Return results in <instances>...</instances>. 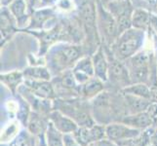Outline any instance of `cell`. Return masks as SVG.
Here are the masks:
<instances>
[{
  "label": "cell",
  "instance_id": "1",
  "mask_svg": "<svg viewBox=\"0 0 157 146\" xmlns=\"http://www.w3.org/2000/svg\"><path fill=\"white\" fill-rule=\"evenodd\" d=\"M55 107L56 110L72 119L79 127H92L96 124L95 119L91 115L90 107L85 100L74 99H58L55 102Z\"/></svg>",
  "mask_w": 157,
  "mask_h": 146
},
{
  "label": "cell",
  "instance_id": "2",
  "mask_svg": "<svg viewBox=\"0 0 157 146\" xmlns=\"http://www.w3.org/2000/svg\"><path fill=\"white\" fill-rule=\"evenodd\" d=\"M81 56V49L78 46H57L49 55L50 66L53 69L63 70L78 61Z\"/></svg>",
  "mask_w": 157,
  "mask_h": 146
},
{
  "label": "cell",
  "instance_id": "3",
  "mask_svg": "<svg viewBox=\"0 0 157 146\" xmlns=\"http://www.w3.org/2000/svg\"><path fill=\"white\" fill-rule=\"evenodd\" d=\"M144 42V32L137 29H128L124 31L116 43L117 56L127 58L136 54Z\"/></svg>",
  "mask_w": 157,
  "mask_h": 146
},
{
  "label": "cell",
  "instance_id": "4",
  "mask_svg": "<svg viewBox=\"0 0 157 146\" xmlns=\"http://www.w3.org/2000/svg\"><path fill=\"white\" fill-rule=\"evenodd\" d=\"M142 133L140 129H134L122 122H112L105 126V137L118 145L139 138Z\"/></svg>",
  "mask_w": 157,
  "mask_h": 146
},
{
  "label": "cell",
  "instance_id": "5",
  "mask_svg": "<svg viewBox=\"0 0 157 146\" xmlns=\"http://www.w3.org/2000/svg\"><path fill=\"white\" fill-rule=\"evenodd\" d=\"M72 134L81 146H89L105 138V126L95 124L92 127H78Z\"/></svg>",
  "mask_w": 157,
  "mask_h": 146
},
{
  "label": "cell",
  "instance_id": "6",
  "mask_svg": "<svg viewBox=\"0 0 157 146\" xmlns=\"http://www.w3.org/2000/svg\"><path fill=\"white\" fill-rule=\"evenodd\" d=\"M52 84L54 88L56 87V94H67L68 97L72 96L70 94H73L74 95H79L80 85H77V81L71 71H67L59 77H56Z\"/></svg>",
  "mask_w": 157,
  "mask_h": 146
},
{
  "label": "cell",
  "instance_id": "7",
  "mask_svg": "<svg viewBox=\"0 0 157 146\" xmlns=\"http://www.w3.org/2000/svg\"><path fill=\"white\" fill-rule=\"evenodd\" d=\"M25 86L32 94L43 99H53L57 94L52 83L47 80H25Z\"/></svg>",
  "mask_w": 157,
  "mask_h": 146
},
{
  "label": "cell",
  "instance_id": "8",
  "mask_svg": "<svg viewBox=\"0 0 157 146\" xmlns=\"http://www.w3.org/2000/svg\"><path fill=\"white\" fill-rule=\"evenodd\" d=\"M49 121L53 124L55 128L59 131L62 133H72L77 129L79 127L72 119H70L68 116L64 115L59 110H52L49 114Z\"/></svg>",
  "mask_w": 157,
  "mask_h": 146
},
{
  "label": "cell",
  "instance_id": "9",
  "mask_svg": "<svg viewBox=\"0 0 157 146\" xmlns=\"http://www.w3.org/2000/svg\"><path fill=\"white\" fill-rule=\"evenodd\" d=\"M73 75L79 85H82L93 78L95 75V69L93 62L89 58H84L76 62L73 68Z\"/></svg>",
  "mask_w": 157,
  "mask_h": 146
},
{
  "label": "cell",
  "instance_id": "10",
  "mask_svg": "<svg viewBox=\"0 0 157 146\" xmlns=\"http://www.w3.org/2000/svg\"><path fill=\"white\" fill-rule=\"evenodd\" d=\"M126 125L132 127L134 129H140V131H145L153 126V123L151 121L150 117L147 113V111L138 113V114H129L124 117L120 121Z\"/></svg>",
  "mask_w": 157,
  "mask_h": 146
},
{
  "label": "cell",
  "instance_id": "11",
  "mask_svg": "<svg viewBox=\"0 0 157 146\" xmlns=\"http://www.w3.org/2000/svg\"><path fill=\"white\" fill-rule=\"evenodd\" d=\"M123 97H124V99H125L128 115L138 114V113L147 111L148 106L151 103V101L147 99L140 97L137 95H133L123 94Z\"/></svg>",
  "mask_w": 157,
  "mask_h": 146
},
{
  "label": "cell",
  "instance_id": "12",
  "mask_svg": "<svg viewBox=\"0 0 157 146\" xmlns=\"http://www.w3.org/2000/svg\"><path fill=\"white\" fill-rule=\"evenodd\" d=\"M21 132V123L19 119H12L1 129L0 140L1 144H8L12 142Z\"/></svg>",
  "mask_w": 157,
  "mask_h": 146
},
{
  "label": "cell",
  "instance_id": "13",
  "mask_svg": "<svg viewBox=\"0 0 157 146\" xmlns=\"http://www.w3.org/2000/svg\"><path fill=\"white\" fill-rule=\"evenodd\" d=\"M102 90H104L102 81L99 78H91L86 83L80 85L79 95H82L85 99H95L101 93Z\"/></svg>",
  "mask_w": 157,
  "mask_h": 146
},
{
  "label": "cell",
  "instance_id": "14",
  "mask_svg": "<svg viewBox=\"0 0 157 146\" xmlns=\"http://www.w3.org/2000/svg\"><path fill=\"white\" fill-rule=\"evenodd\" d=\"M48 125H49V121L46 122L42 116L34 112L29 114L28 123H26V129L34 137H38L40 134L45 133Z\"/></svg>",
  "mask_w": 157,
  "mask_h": 146
},
{
  "label": "cell",
  "instance_id": "15",
  "mask_svg": "<svg viewBox=\"0 0 157 146\" xmlns=\"http://www.w3.org/2000/svg\"><path fill=\"white\" fill-rule=\"evenodd\" d=\"M95 76L101 79L102 82H105L108 79V64L104 54L101 50L96 54L93 59Z\"/></svg>",
  "mask_w": 157,
  "mask_h": 146
},
{
  "label": "cell",
  "instance_id": "16",
  "mask_svg": "<svg viewBox=\"0 0 157 146\" xmlns=\"http://www.w3.org/2000/svg\"><path fill=\"white\" fill-rule=\"evenodd\" d=\"M45 138L48 146H64L63 133L58 131L50 121L45 132Z\"/></svg>",
  "mask_w": 157,
  "mask_h": 146
},
{
  "label": "cell",
  "instance_id": "17",
  "mask_svg": "<svg viewBox=\"0 0 157 146\" xmlns=\"http://www.w3.org/2000/svg\"><path fill=\"white\" fill-rule=\"evenodd\" d=\"M122 94L137 95V96L144 97V99L150 100L151 91L148 86H147L144 83H137V84H132L125 87L122 90Z\"/></svg>",
  "mask_w": 157,
  "mask_h": 146
},
{
  "label": "cell",
  "instance_id": "18",
  "mask_svg": "<svg viewBox=\"0 0 157 146\" xmlns=\"http://www.w3.org/2000/svg\"><path fill=\"white\" fill-rule=\"evenodd\" d=\"M24 77L25 80H47L49 81L51 74L47 68L41 66H34L26 68L24 71Z\"/></svg>",
  "mask_w": 157,
  "mask_h": 146
},
{
  "label": "cell",
  "instance_id": "19",
  "mask_svg": "<svg viewBox=\"0 0 157 146\" xmlns=\"http://www.w3.org/2000/svg\"><path fill=\"white\" fill-rule=\"evenodd\" d=\"M36 137L31 134L28 129H21L19 136L12 142L1 144V146H36Z\"/></svg>",
  "mask_w": 157,
  "mask_h": 146
},
{
  "label": "cell",
  "instance_id": "20",
  "mask_svg": "<svg viewBox=\"0 0 157 146\" xmlns=\"http://www.w3.org/2000/svg\"><path fill=\"white\" fill-rule=\"evenodd\" d=\"M24 78V74L21 72H11L8 74H3L1 75V81L7 85V87L15 93L16 89H17L20 84L21 83Z\"/></svg>",
  "mask_w": 157,
  "mask_h": 146
},
{
  "label": "cell",
  "instance_id": "21",
  "mask_svg": "<svg viewBox=\"0 0 157 146\" xmlns=\"http://www.w3.org/2000/svg\"><path fill=\"white\" fill-rule=\"evenodd\" d=\"M139 146H157V129L151 128L145 129L140 134V142Z\"/></svg>",
  "mask_w": 157,
  "mask_h": 146
},
{
  "label": "cell",
  "instance_id": "22",
  "mask_svg": "<svg viewBox=\"0 0 157 146\" xmlns=\"http://www.w3.org/2000/svg\"><path fill=\"white\" fill-rule=\"evenodd\" d=\"M149 21V14L144 10H137L133 14V25L136 28H144Z\"/></svg>",
  "mask_w": 157,
  "mask_h": 146
},
{
  "label": "cell",
  "instance_id": "23",
  "mask_svg": "<svg viewBox=\"0 0 157 146\" xmlns=\"http://www.w3.org/2000/svg\"><path fill=\"white\" fill-rule=\"evenodd\" d=\"M10 9L17 18L21 19V17H24L25 10V5L24 0H15V1H13V3L11 4Z\"/></svg>",
  "mask_w": 157,
  "mask_h": 146
},
{
  "label": "cell",
  "instance_id": "24",
  "mask_svg": "<svg viewBox=\"0 0 157 146\" xmlns=\"http://www.w3.org/2000/svg\"><path fill=\"white\" fill-rule=\"evenodd\" d=\"M147 113L148 114V116L150 117L151 121H152V123H153V125L157 126V103L151 102L150 105L147 108Z\"/></svg>",
  "mask_w": 157,
  "mask_h": 146
},
{
  "label": "cell",
  "instance_id": "25",
  "mask_svg": "<svg viewBox=\"0 0 157 146\" xmlns=\"http://www.w3.org/2000/svg\"><path fill=\"white\" fill-rule=\"evenodd\" d=\"M63 142H64V146H81L77 142V140L75 139L72 133L63 134Z\"/></svg>",
  "mask_w": 157,
  "mask_h": 146
},
{
  "label": "cell",
  "instance_id": "26",
  "mask_svg": "<svg viewBox=\"0 0 157 146\" xmlns=\"http://www.w3.org/2000/svg\"><path fill=\"white\" fill-rule=\"evenodd\" d=\"M6 109L10 112V113H17L18 114V112L20 111V106H19V103L17 101H15V100H9L7 101V103H6Z\"/></svg>",
  "mask_w": 157,
  "mask_h": 146
},
{
  "label": "cell",
  "instance_id": "27",
  "mask_svg": "<svg viewBox=\"0 0 157 146\" xmlns=\"http://www.w3.org/2000/svg\"><path fill=\"white\" fill-rule=\"evenodd\" d=\"M96 146H119L116 142L112 141V140L108 139V138H102L101 140H99L98 142L95 143Z\"/></svg>",
  "mask_w": 157,
  "mask_h": 146
},
{
  "label": "cell",
  "instance_id": "28",
  "mask_svg": "<svg viewBox=\"0 0 157 146\" xmlns=\"http://www.w3.org/2000/svg\"><path fill=\"white\" fill-rule=\"evenodd\" d=\"M36 146H48L45 138V133L36 137Z\"/></svg>",
  "mask_w": 157,
  "mask_h": 146
},
{
  "label": "cell",
  "instance_id": "29",
  "mask_svg": "<svg viewBox=\"0 0 157 146\" xmlns=\"http://www.w3.org/2000/svg\"><path fill=\"white\" fill-rule=\"evenodd\" d=\"M151 94H150V101L157 103V87H151L150 88Z\"/></svg>",
  "mask_w": 157,
  "mask_h": 146
},
{
  "label": "cell",
  "instance_id": "30",
  "mask_svg": "<svg viewBox=\"0 0 157 146\" xmlns=\"http://www.w3.org/2000/svg\"><path fill=\"white\" fill-rule=\"evenodd\" d=\"M55 1L56 0H42V5L43 6H46V5H50Z\"/></svg>",
  "mask_w": 157,
  "mask_h": 146
},
{
  "label": "cell",
  "instance_id": "31",
  "mask_svg": "<svg viewBox=\"0 0 157 146\" xmlns=\"http://www.w3.org/2000/svg\"><path fill=\"white\" fill-rule=\"evenodd\" d=\"M2 1H3L4 4H7V3H9L10 1H12V0H2Z\"/></svg>",
  "mask_w": 157,
  "mask_h": 146
},
{
  "label": "cell",
  "instance_id": "32",
  "mask_svg": "<svg viewBox=\"0 0 157 146\" xmlns=\"http://www.w3.org/2000/svg\"><path fill=\"white\" fill-rule=\"evenodd\" d=\"M129 142H130V141H129ZM127 143H128V142H126V143H123V144H121L120 146H130V145H127Z\"/></svg>",
  "mask_w": 157,
  "mask_h": 146
},
{
  "label": "cell",
  "instance_id": "33",
  "mask_svg": "<svg viewBox=\"0 0 157 146\" xmlns=\"http://www.w3.org/2000/svg\"><path fill=\"white\" fill-rule=\"evenodd\" d=\"M89 146H96V145H95V143H94V144H91V145H89Z\"/></svg>",
  "mask_w": 157,
  "mask_h": 146
}]
</instances>
